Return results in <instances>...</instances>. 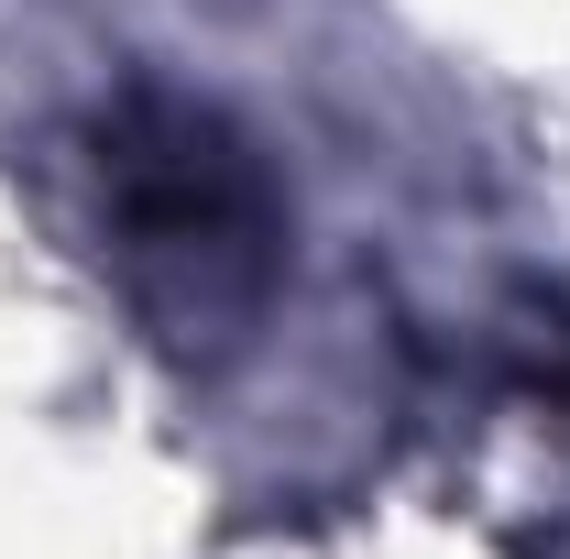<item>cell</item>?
I'll use <instances>...</instances> for the list:
<instances>
[{
    "label": "cell",
    "mask_w": 570,
    "mask_h": 559,
    "mask_svg": "<svg viewBox=\"0 0 570 559\" xmlns=\"http://www.w3.org/2000/svg\"><path fill=\"white\" fill-rule=\"evenodd\" d=\"M99 176H110V209L142 253H176V264H253L275 198L253 176V154L219 133L209 110L187 99H121L99 121Z\"/></svg>",
    "instance_id": "obj_1"
}]
</instances>
